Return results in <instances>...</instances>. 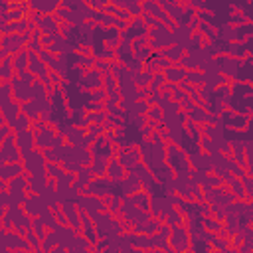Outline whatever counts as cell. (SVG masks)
<instances>
[{
	"label": "cell",
	"mask_w": 253,
	"mask_h": 253,
	"mask_svg": "<svg viewBox=\"0 0 253 253\" xmlns=\"http://www.w3.org/2000/svg\"><path fill=\"white\" fill-rule=\"evenodd\" d=\"M121 253H132V249H130V251H121Z\"/></svg>",
	"instance_id": "60"
},
{
	"label": "cell",
	"mask_w": 253,
	"mask_h": 253,
	"mask_svg": "<svg viewBox=\"0 0 253 253\" xmlns=\"http://www.w3.org/2000/svg\"><path fill=\"white\" fill-rule=\"evenodd\" d=\"M119 162L125 166V170H132L136 164H140V158H142V154H140V150L138 148H126V150H121L119 152Z\"/></svg>",
	"instance_id": "13"
},
{
	"label": "cell",
	"mask_w": 253,
	"mask_h": 253,
	"mask_svg": "<svg viewBox=\"0 0 253 253\" xmlns=\"http://www.w3.org/2000/svg\"><path fill=\"white\" fill-rule=\"evenodd\" d=\"M152 253H166V251H162V249H152Z\"/></svg>",
	"instance_id": "58"
},
{
	"label": "cell",
	"mask_w": 253,
	"mask_h": 253,
	"mask_svg": "<svg viewBox=\"0 0 253 253\" xmlns=\"http://www.w3.org/2000/svg\"><path fill=\"white\" fill-rule=\"evenodd\" d=\"M211 245H213V247H215L219 253H225V251H227V245H229V241H227V239H219V237L215 235V237L211 239Z\"/></svg>",
	"instance_id": "50"
},
{
	"label": "cell",
	"mask_w": 253,
	"mask_h": 253,
	"mask_svg": "<svg viewBox=\"0 0 253 253\" xmlns=\"http://www.w3.org/2000/svg\"><path fill=\"white\" fill-rule=\"evenodd\" d=\"M146 115H148V119H150V121H156V123L164 119V113H162V109H160L158 105H152V107H150V111H148Z\"/></svg>",
	"instance_id": "47"
},
{
	"label": "cell",
	"mask_w": 253,
	"mask_h": 253,
	"mask_svg": "<svg viewBox=\"0 0 253 253\" xmlns=\"http://www.w3.org/2000/svg\"><path fill=\"white\" fill-rule=\"evenodd\" d=\"M111 188H113V180L105 178V176H95V180H91V184L87 186V190L83 194L95 196V198H103V196H111Z\"/></svg>",
	"instance_id": "8"
},
{
	"label": "cell",
	"mask_w": 253,
	"mask_h": 253,
	"mask_svg": "<svg viewBox=\"0 0 253 253\" xmlns=\"http://www.w3.org/2000/svg\"><path fill=\"white\" fill-rule=\"evenodd\" d=\"M32 128H34V126H32V119L26 117L24 113H20V117L16 119V123H14V126H12V130H14L16 134L26 132V130H32Z\"/></svg>",
	"instance_id": "32"
},
{
	"label": "cell",
	"mask_w": 253,
	"mask_h": 253,
	"mask_svg": "<svg viewBox=\"0 0 253 253\" xmlns=\"http://www.w3.org/2000/svg\"><path fill=\"white\" fill-rule=\"evenodd\" d=\"M49 253H69V251H67V247H63V245H57V247H53Z\"/></svg>",
	"instance_id": "57"
},
{
	"label": "cell",
	"mask_w": 253,
	"mask_h": 253,
	"mask_svg": "<svg viewBox=\"0 0 253 253\" xmlns=\"http://www.w3.org/2000/svg\"><path fill=\"white\" fill-rule=\"evenodd\" d=\"M89 247H91V241L85 237V235H75L73 237V241L67 245V251L69 253H83V251H89Z\"/></svg>",
	"instance_id": "27"
},
{
	"label": "cell",
	"mask_w": 253,
	"mask_h": 253,
	"mask_svg": "<svg viewBox=\"0 0 253 253\" xmlns=\"http://www.w3.org/2000/svg\"><path fill=\"white\" fill-rule=\"evenodd\" d=\"M202 223H204V229L206 231H211V233H225V227H223V223L221 221H217L215 217H204L202 219Z\"/></svg>",
	"instance_id": "37"
},
{
	"label": "cell",
	"mask_w": 253,
	"mask_h": 253,
	"mask_svg": "<svg viewBox=\"0 0 253 253\" xmlns=\"http://www.w3.org/2000/svg\"><path fill=\"white\" fill-rule=\"evenodd\" d=\"M22 113H24L26 117H30V119H32V123H38V119H42V113H40V109L36 107V103H34V101L22 103Z\"/></svg>",
	"instance_id": "35"
},
{
	"label": "cell",
	"mask_w": 253,
	"mask_h": 253,
	"mask_svg": "<svg viewBox=\"0 0 253 253\" xmlns=\"http://www.w3.org/2000/svg\"><path fill=\"white\" fill-rule=\"evenodd\" d=\"M22 164H24V168H26V174L34 176V174H45V164H47V160H45V154H43L40 148H34L28 156H24Z\"/></svg>",
	"instance_id": "4"
},
{
	"label": "cell",
	"mask_w": 253,
	"mask_h": 253,
	"mask_svg": "<svg viewBox=\"0 0 253 253\" xmlns=\"http://www.w3.org/2000/svg\"><path fill=\"white\" fill-rule=\"evenodd\" d=\"M91 180H93V172H91V168H89V166H83V168L75 174L73 188H75L77 192H85V190H87V186L91 184Z\"/></svg>",
	"instance_id": "19"
},
{
	"label": "cell",
	"mask_w": 253,
	"mask_h": 253,
	"mask_svg": "<svg viewBox=\"0 0 253 253\" xmlns=\"http://www.w3.org/2000/svg\"><path fill=\"white\" fill-rule=\"evenodd\" d=\"M241 184H243V188H245V194H247V198L253 202V176L245 174V176L241 178Z\"/></svg>",
	"instance_id": "44"
},
{
	"label": "cell",
	"mask_w": 253,
	"mask_h": 253,
	"mask_svg": "<svg viewBox=\"0 0 253 253\" xmlns=\"http://www.w3.org/2000/svg\"><path fill=\"white\" fill-rule=\"evenodd\" d=\"M231 150H233V156L239 162V166H243L245 164V144L241 140H235V142H231Z\"/></svg>",
	"instance_id": "39"
},
{
	"label": "cell",
	"mask_w": 253,
	"mask_h": 253,
	"mask_svg": "<svg viewBox=\"0 0 253 253\" xmlns=\"http://www.w3.org/2000/svg\"><path fill=\"white\" fill-rule=\"evenodd\" d=\"M16 144H18V148L22 152V160H24V156H28L34 150V146H36V132H34V128L16 134Z\"/></svg>",
	"instance_id": "11"
},
{
	"label": "cell",
	"mask_w": 253,
	"mask_h": 253,
	"mask_svg": "<svg viewBox=\"0 0 253 253\" xmlns=\"http://www.w3.org/2000/svg\"><path fill=\"white\" fill-rule=\"evenodd\" d=\"M32 93H34V99H47V87L42 79H36L34 85H32Z\"/></svg>",
	"instance_id": "38"
},
{
	"label": "cell",
	"mask_w": 253,
	"mask_h": 253,
	"mask_svg": "<svg viewBox=\"0 0 253 253\" xmlns=\"http://www.w3.org/2000/svg\"><path fill=\"white\" fill-rule=\"evenodd\" d=\"M186 81H190V85H202L204 87L208 83V75L204 71H200V69H192V71H188Z\"/></svg>",
	"instance_id": "34"
},
{
	"label": "cell",
	"mask_w": 253,
	"mask_h": 253,
	"mask_svg": "<svg viewBox=\"0 0 253 253\" xmlns=\"http://www.w3.org/2000/svg\"><path fill=\"white\" fill-rule=\"evenodd\" d=\"M2 247L6 249H14V251H30V243L26 239V235L18 233V231H6L2 229Z\"/></svg>",
	"instance_id": "7"
},
{
	"label": "cell",
	"mask_w": 253,
	"mask_h": 253,
	"mask_svg": "<svg viewBox=\"0 0 253 253\" xmlns=\"http://www.w3.org/2000/svg\"><path fill=\"white\" fill-rule=\"evenodd\" d=\"M219 61V71L221 75H229V77H235L237 75V69H239V61L231 55H223L217 59Z\"/></svg>",
	"instance_id": "20"
},
{
	"label": "cell",
	"mask_w": 253,
	"mask_h": 253,
	"mask_svg": "<svg viewBox=\"0 0 253 253\" xmlns=\"http://www.w3.org/2000/svg\"><path fill=\"white\" fill-rule=\"evenodd\" d=\"M121 188H123V198H130V196H134L142 190V184L132 174H126V178L121 182Z\"/></svg>",
	"instance_id": "17"
},
{
	"label": "cell",
	"mask_w": 253,
	"mask_h": 253,
	"mask_svg": "<svg viewBox=\"0 0 253 253\" xmlns=\"http://www.w3.org/2000/svg\"><path fill=\"white\" fill-rule=\"evenodd\" d=\"M14 134V130H12V126L10 125H6V123H2V126H0V140L4 142L8 136H12Z\"/></svg>",
	"instance_id": "51"
},
{
	"label": "cell",
	"mask_w": 253,
	"mask_h": 253,
	"mask_svg": "<svg viewBox=\"0 0 253 253\" xmlns=\"http://www.w3.org/2000/svg\"><path fill=\"white\" fill-rule=\"evenodd\" d=\"M32 16H34V22H36V26H38L40 32L51 34V36H55L59 32V22L53 16H43V14H38V12H34Z\"/></svg>",
	"instance_id": "10"
},
{
	"label": "cell",
	"mask_w": 253,
	"mask_h": 253,
	"mask_svg": "<svg viewBox=\"0 0 253 253\" xmlns=\"http://www.w3.org/2000/svg\"><path fill=\"white\" fill-rule=\"evenodd\" d=\"M227 53H229V55H243V53H245V49H243L239 43H237V45H235V43H231V45H229V49H227Z\"/></svg>",
	"instance_id": "54"
},
{
	"label": "cell",
	"mask_w": 253,
	"mask_h": 253,
	"mask_svg": "<svg viewBox=\"0 0 253 253\" xmlns=\"http://www.w3.org/2000/svg\"><path fill=\"white\" fill-rule=\"evenodd\" d=\"M20 113H22V103H18V101L10 103L8 107H2V123L14 126L16 119L20 117Z\"/></svg>",
	"instance_id": "18"
},
{
	"label": "cell",
	"mask_w": 253,
	"mask_h": 253,
	"mask_svg": "<svg viewBox=\"0 0 253 253\" xmlns=\"http://www.w3.org/2000/svg\"><path fill=\"white\" fill-rule=\"evenodd\" d=\"M91 172L93 176H105L107 174V168H109V158L107 154H97L93 156V162H91Z\"/></svg>",
	"instance_id": "25"
},
{
	"label": "cell",
	"mask_w": 253,
	"mask_h": 253,
	"mask_svg": "<svg viewBox=\"0 0 253 253\" xmlns=\"http://www.w3.org/2000/svg\"><path fill=\"white\" fill-rule=\"evenodd\" d=\"M32 231H34L40 239H43V237L47 235V231H49V229L45 227V223H43V219H42V217H34V219H32Z\"/></svg>",
	"instance_id": "40"
},
{
	"label": "cell",
	"mask_w": 253,
	"mask_h": 253,
	"mask_svg": "<svg viewBox=\"0 0 253 253\" xmlns=\"http://www.w3.org/2000/svg\"><path fill=\"white\" fill-rule=\"evenodd\" d=\"M61 170H63L61 164H55V162H47V164H45V174H47V178H51V180H55V178L61 174Z\"/></svg>",
	"instance_id": "43"
},
{
	"label": "cell",
	"mask_w": 253,
	"mask_h": 253,
	"mask_svg": "<svg viewBox=\"0 0 253 253\" xmlns=\"http://www.w3.org/2000/svg\"><path fill=\"white\" fill-rule=\"evenodd\" d=\"M105 202H107V206H109V211H111V213H117V211L121 210V206H123V204H121V200H119L117 196H111V198H107Z\"/></svg>",
	"instance_id": "49"
},
{
	"label": "cell",
	"mask_w": 253,
	"mask_h": 253,
	"mask_svg": "<svg viewBox=\"0 0 253 253\" xmlns=\"http://www.w3.org/2000/svg\"><path fill=\"white\" fill-rule=\"evenodd\" d=\"M237 253H253V245H249V243H241L239 245V249H237Z\"/></svg>",
	"instance_id": "55"
},
{
	"label": "cell",
	"mask_w": 253,
	"mask_h": 253,
	"mask_svg": "<svg viewBox=\"0 0 253 253\" xmlns=\"http://www.w3.org/2000/svg\"><path fill=\"white\" fill-rule=\"evenodd\" d=\"M16 162H22V152L16 144V132L12 136H8L4 142H2V148H0V164H16Z\"/></svg>",
	"instance_id": "5"
},
{
	"label": "cell",
	"mask_w": 253,
	"mask_h": 253,
	"mask_svg": "<svg viewBox=\"0 0 253 253\" xmlns=\"http://www.w3.org/2000/svg\"><path fill=\"white\" fill-rule=\"evenodd\" d=\"M49 178L47 174H34V176H28V192L32 194H42L43 188L47 186Z\"/></svg>",
	"instance_id": "21"
},
{
	"label": "cell",
	"mask_w": 253,
	"mask_h": 253,
	"mask_svg": "<svg viewBox=\"0 0 253 253\" xmlns=\"http://www.w3.org/2000/svg\"><path fill=\"white\" fill-rule=\"evenodd\" d=\"M34 132H36V146L43 152L47 148H53L57 142V136H59L51 126H47L45 123H40V121L34 123Z\"/></svg>",
	"instance_id": "2"
},
{
	"label": "cell",
	"mask_w": 253,
	"mask_h": 253,
	"mask_svg": "<svg viewBox=\"0 0 253 253\" xmlns=\"http://www.w3.org/2000/svg\"><path fill=\"white\" fill-rule=\"evenodd\" d=\"M186 75H188V71L184 69V67H174V65H170V67H166L164 69V77H166V81L168 83H172V85H176V83H182L184 79H186Z\"/></svg>",
	"instance_id": "23"
},
{
	"label": "cell",
	"mask_w": 253,
	"mask_h": 253,
	"mask_svg": "<svg viewBox=\"0 0 253 253\" xmlns=\"http://www.w3.org/2000/svg\"><path fill=\"white\" fill-rule=\"evenodd\" d=\"M22 174H26V168H24L22 162H16V164H0V178L4 182H10L12 178L22 176Z\"/></svg>",
	"instance_id": "16"
},
{
	"label": "cell",
	"mask_w": 253,
	"mask_h": 253,
	"mask_svg": "<svg viewBox=\"0 0 253 253\" xmlns=\"http://www.w3.org/2000/svg\"><path fill=\"white\" fill-rule=\"evenodd\" d=\"M115 6L126 10L130 16H136V18H140V14H144V12H142V4H138V2H130V0H126V2H115Z\"/></svg>",
	"instance_id": "33"
},
{
	"label": "cell",
	"mask_w": 253,
	"mask_h": 253,
	"mask_svg": "<svg viewBox=\"0 0 253 253\" xmlns=\"http://www.w3.org/2000/svg\"><path fill=\"white\" fill-rule=\"evenodd\" d=\"M12 57H14V69H16V73L28 71V65H30V51L28 49H22V51H18Z\"/></svg>",
	"instance_id": "29"
},
{
	"label": "cell",
	"mask_w": 253,
	"mask_h": 253,
	"mask_svg": "<svg viewBox=\"0 0 253 253\" xmlns=\"http://www.w3.org/2000/svg\"><path fill=\"white\" fill-rule=\"evenodd\" d=\"M43 210H47V206L43 204V200L40 198V194H30V198H28L26 204H24V211H26L30 217H40Z\"/></svg>",
	"instance_id": "14"
},
{
	"label": "cell",
	"mask_w": 253,
	"mask_h": 253,
	"mask_svg": "<svg viewBox=\"0 0 253 253\" xmlns=\"http://www.w3.org/2000/svg\"><path fill=\"white\" fill-rule=\"evenodd\" d=\"M190 166L194 170H200V172H211L213 170V160H211V154L208 152H196L190 156Z\"/></svg>",
	"instance_id": "12"
},
{
	"label": "cell",
	"mask_w": 253,
	"mask_h": 253,
	"mask_svg": "<svg viewBox=\"0 0 253 253\" xmlns=\"http://www.w3.org/2000/svg\"><path fill=\"white\" fill-rule=\"evenodd\" d=\"M150 57H152L150 47H142V49H136V51H134V59H136V61H148Z\"/></svg>",
	"instance_id": "48"
},
{
	"label": "cell",
	"mask_w": 253,
	"mask_h": 253,
	"mask_svg": "<svg viewBox=\"0 0 253 253\" xmlns=\"http://www.w3.org/2000/svg\"><path fill=\"white\" fill-rule=\"evenodd\" d=\"M30 36H32L30 32H26V34H12V36H4V38H2V51H0L2 59H6V57H8V53L16 55L18 51H22V49H24V45H26V43H30V40H32Z\"/></svg>",
	"instance_id": "3"
},
{
	"label": "cell",
	"mask_w": 253,
	"mask_h": 253,
	"mask_svg": "<svg viewBox=\"0 0 253 253\" xmlns=\"http://www.w3.org/2000/svg\"><path fill=\"white\" fill-rule=\"evenodd\" d=\"M125 166L119 162V158H111L109 160V168H107V176L113 180V182H123L126 176H125Z\"/></svg>",
	"instance_id": "22"
},
{
	"label": "cell",
	"mask_w": 253,
	"mask_h": 253,
	"mask_svg": "<svg viewBox=\"0 0 253 253\" xmlns=\"http://www.w3.org/2000/svg\"><path fill=\"white\" fill-rule=\"evenodd\" d=\"M162 57H166L170 63H176V61H182V57L186 55V51H184V47H180V45H170V47H166V49H160L158 51Z\"/></svg>",
	"instance_id": "28"
},
{
	"label": "cell",
	"mask_w": 253,
	"mask_h": 253,
	"mask_svg": "<svg viewBox=\"0 0 253 253\" xmlns=\"http://www.w3.org/2000/svg\"><path fill=\"white\" fill-rule=\"evenodd\" d=\"M10 83H12L14 99H16L18 103H28V101H32V99H34V93H32V85H30V83L22 81L18 75H16Z\"/></svg>",
	"instance_id": "9"
},
{
	"label": "cell",
	"mask_w": 253,
	"mask_h": 253,
	"mask_svg": "<svg viewBox=\"0 0 253 253\" xmlns=\"http://www.w3.org/2000/svg\"><path fill=\"white\" fill-rule=\"evenodd\" d=\"M30 8L36 10L38 14L51 16V14H55V12L61 8V4H59V2H30Z\"/></svg>",
	"instance_id": "24"
},
{
	"label": "cell",
	"mask_w": 253,
	"mask_h": 253,
	"mask_svg": "<svg viewBox=\"0 0 253 253\" xmlns=\"http://www.w3.org/2000/svg\"><path fill=\"white\" fill-rule=\"evenodd\" d=\"M107 91L105 89H97V91H91V101H107Z\"/></svg>",
	"instance_id": "53"
},
{
	"label": "cell",
	"mask_w": 253,
	"mask_h": 253,
	"mask_svg": "<svg viewBox=\"0 0 253 253\" xmlns=\"http://www.w3.org/2000/svg\"><path fill=\"white\" fill-rule=\"evenodd\" d=\"M150 107H152V105H150L148 101H136L134 107H132V113H134V115H144V113L150 111Z\"/></svg>",
	"instance_id": "45"
},
{
	"label": "cell",
	"mask_w": 253,
	"mask_h": 253,
	"mask_svg": "<svg viewBox=\"0 0 253 253\" xmlns=\"http://www.w3.org/2000/svg\"><path fill=\"white\" fill-rule=\"evenodd\" d=\"M166 164L176 172V174H184L190 172V158L188 152H184L178 144H166Z\"/></svg>",
	"instance_id": "1"
},
{
	"label": "cell",
	"mask_w": 253,
	"mask_h": 253,
	"mask_svg": "<svg viewBox=\"0 0 253 253\" xmlns=\"http://www.w3.org/2000/svg\"><path fill=\"white\" fill-rule=\"evenodd\" d=\"M121 40H123V36H121V32L117 30V28H107L105 30V42L111 45V47H119V43H121Z\"/></svg>",
	"instance_id": "36"
},
{
	"label": "cell",
	"mask_w": 253,
	"mask_h": 253,
	"mask_svg": "<svg viewBox=\"0 0 253 253\" xmlns=\"http://www.w3.org/2000/svg\"><path fill=\"white\" fill-rule=\"evenodd\" d=\"M166 219H168V225H170V227H174V225H182V221L186 219V215H184L182 211H178V210H172V211L168 213V217H166Z\"/></svg>",
	"instance_id": "42"
},
{
	"label": "cell",
	"mask_w": 253,
	"mask_h": 253,
	"mask_svg": "<svg viewBox=\"0 0 253 253\" xmlns=\"http://www.w3.org/2000/svg\"><path fill=\"white\" fill-rule=\"evenodd\" d=\"M103 83H105V75L97 69H89L85 75H83V85L89 87L91 91H97V89H103Z\"/></svg>",
	"instance_id": "15"
},
{
	"label": "cell",
	"mask_w": 253,
	"mask_h": 253,
	"mask_svg": "<svg viewBox=\"0 0 253 253\" xmlns=\"http://www.w3.org/2000/svg\"><path fill=\"white\" fill-rule=\"evenodd\" d=\"M190 231L184 225H174L172 233H170V247L174 249V253H186L190 249Z\"/></svg>",
	"instance_id": "6"
},
{
	"label": "cell",
	"mask_w": 253,
	"mask_h": 253,
	"mask_svg": "<svg viewBox=\"0 0 253 253\" xmlns=\"http://www.w3.org/2000/svg\"><path fill=\"white\" fill-rule=\"evenodd\" d=\"M95 69H97V71H101L103 75H109V73H111V69H113V63H111V61H105V59H97Z\"/></svg>",
	"instance_id": "46"
},
{
	"label": "cell",
	"mask_w": 253,
	"mask_h": 253,
	"mask_svg": "<svg viewBox=\"0 0 253 253\" xmlns=\"http://www.w3.org/2000/svg\"><path fill=\"white\" fill-rule=\"evenodd\" d=\"M16 75H18V77H20L22 81L30 83V85H34V81H36V75H34V73L30 71V69H28V71H22V73H16Z\"/></svg>",
	"instance_id": "52"
},
{
	"label": "cell",
	"mask_w": 253,
	"mask_h": 253,
	"mask_svg": "<svg viewBox=\"0 0 253 253\" xmlns=\"http://www.w3.org/2000/svg\"><path fill=\"white\" fill-rule=\"evenodd\" d=\"M0 75L4 81H12L16 77V69H14V57H6L0 63Z\"/></svg>",
	"instance_id": "30"
},
{
	"label": "cell",
	"mask_w": 253,
	"mask_h": 253,
	"mask_svg": "<svg viewBox=\"0 0 253 253\" xmlns=\"http://www.w3.org/2000/svg\"><path fill=\"white\" fill-rule=\"evenodd\" d=\"M130 75H132L136 87H140V89H148L150 83H152V77H154V73H150V71H146V69H142V71H138V73H130Z\"/></svg>",
	"instance_id": "31"
},
{
	"label": "cell",
	"mask_w": 253,
	"mask_h": 253,
	"mask_svg": "<svg viewBox=\"0 0 253 253\" xmlns=\"http://www.w3.org/2000/svg\"><path fill=\"white\" fill-rule=\"evenodd\" d=\"M103 253H121V249H119L115 243H109V247H107Z\"/></svg>",
	"instance_id": "56"
},
{
	"label": "cell",
	"mask_w": 253,
	"mask_h": 253,
	"mask_svg": "<svg viewBox=\"0 0 253 253\" xmlns=\"http://www.w3.org/2000/svg\"><path fill=\"white\" fill-rule=\"evenodd\" d=\"M249 223H251V227H253V215H251V217H249Z\"/></svg>",
	"instance_id": "59"
},
{
	"label": "cell",
	"mask_w": 253,
	"mask_h": 253,
	"mask_svg": "<svg viewBox=\"0 0 253 253\" xmlns=\"http://www.w3.org/2000/svg\"><path fill=\"white\" fill-rule=\"evenodd\" d=\"M130 202H132V206H136L138 210H150V202H152V194H148L146 190H140L138 194H134V196H130L128 198Z\"/></svg>",
	"instance_id": "26"
},
{
	"label": "cell",
	"mask_w": 253,
	"mask_h": 253,
	"mask_svg": "<svg viewBox=\"0 0 253 253\" xmlns=\"http://www.w3.org/2000/svg\"><path fill=\"white\" fill-rule=\"evenodd\" d=\"M188 115H190V121H194V123H206L208 121V111H204L202 107H194Z\"/></svg>",
	"instance_id": "41"
}]
</instances>
